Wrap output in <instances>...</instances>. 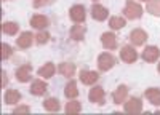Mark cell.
<instances>
[{
    "mask_svg": "<svg viewBox=\"0 0 160 115\" xmlns=\"http://www.w3.org/2000/svg\"><path fill=\"white\" fill-rule=\"evenodd\" d=\"M123 15L127 19H139L142 16V7L138 2H133V0H127V3L123 7Z\"/></svg>",
    "mask_w": 160,
    "mask_h": 115,
    "instance_id": "1",
    "label": "cell"
},
{
    "mask_svg": "<svg viewBox=\"0 0 160 115\" xmlns=\"http://www.w3.org/2000/svg\"><path fill=\"white\" fill-rule=\"evenodd\" d=\"M115 66V58L111 55V53H101L99 56H98V69L101 70V72H108V70H111L112 67Z\"/></svg>",
    "mask_w": 160,
    "mask_h": 115,
    "instance_id": "2",
    "label": "cell"
},
{
    "mask_svg": "<svg viewBox=\"0 0 160 115\" xmlns=\"http://www.w3.org/2000/svg\"><path fill=\"white\" fill-rule=\"evenodd\" d=\"M123 109L127 113H133V115H136V113H141L142 112V101L139 98H130L128 101L123 102Z\"/></svg>",
    "mask_w": 160,
    "mask_h": 115,
    "instance_id": "3",
    "label": "cell"
},
{
    "mask_svg": "<svg viewBox=\"0 0 160 115\" xmlns=\"http://www.w3.org/2000/svg\"><path fill=\"white\" fill-rule=\"evenodd\" d=\"M104 96H106L104 88L96 85V86H93V88L90 89V93H88V101L93 102V104L104 106V104H106V102H104Z\"/></svg>",
    "mask_w": 160,
    "mask_h": 115,
    "instance_id": "4",
    "label": "cell"
},
{
    "mask_svg": "<svg viewBox=\"0 0 160 115\" xmlns=\"http://www.w3.org/2000/svg\"><path fill=\"white\" fill-rule=\"evenodd\" d=\"M91 18L95 19V21H98V22H101V21H106L109 18V10L106 8V7H102L101 3H93L91 5Z\"/></svg>",
    "mask_w": 160,
    "mask_h": 115,
    "instance_id": "5",
    "label": "cell"
},
{
    "mask_svg": "<svg viewBox=\"0 0 160 115\" xmlns=\"http://www.w3.org/2000/svg\"><path fill=\"white\" fill-rule=\"evenodd\" d=\"M120 59H122L123 62H127V64L136 62V59H138V53H136L135 46L125 45V46L120 48Z\"/></svg>",
    "mask_w": 160,
    "mask_h": 115,
    "instance_id": "6",
    "label": "cell"
},
{
    "mask_svg": "<svg viewBox=\"0 0 160 115\" xmlns=\"http://www.w3.org/2000/svg\"><path fill=\"white\" fill-rule=\"evenodd\" d=\"M69 18L75 22V24H80V22H85V18H87V10L83 5H74L71 7L69 10Z\"/></svg>",
    "mask_w": 160,
    "mask_h": 115,
    "instance_id": "7",
    "label": "cell"
},
{
    "mask_svg": "<svg viewBox=\"0 0 160 115\" xmlns=\"http://www.w3.org/2000/svg\"><path fill=\"white\" fill-rule=\"evenodd\" d=\"M34 42H35V35H32V32H29V31L21 32L19 37L16 38V45H18V48H21V50L31 48Z\"/></svg>",
    "mask_w": 160,
    "mask_h": 115,
    "instance_id": "8",
    "label": "cell"
},
{
    "mask_svg": "<svg viewBox=\"0 0 160 115\" xmlns=\"http://www.w3.org/2000/svg\"><path fill=\"white\" fill-rule=\"evenodd\" d=\"M130 42L133 46H142L148 42V32L142 29H133L130 32Z\"/></svg>",
    "mask_w": 160,
    "mask_h": 115,
    "instance_id": "9",
    "label": "cell"
},
{
    "mask_svg": "<svg viewBox=\"0 0 160 115\" xmlns=\"http://www.w3.org/2000/svg\"><path fill=\"white\" fill-rule=\"evenodd\" d=\"M31 72H32V66H31V64H22V66H19V67L16 69V72H15L16 80L21 82V83H28V82H31V80H32Z\"/></svg>",
    "mask_w": 160,
    "mask_h": 115,
    "instance_id": "10",
    "label": "cell"
},
{
    "mask_svg": "<svg viewBox=\"0 0 160 115\" xmlns=\"http://www.w3.org/2000/svg\"><path fill=\"white\" fill-rule=\"evenodd\" d=\"M141 58L146 62H157L158 58H160V48H157L155 45L146 46L144 51H142V55H141Z\"/></svg>",
    "mask_w": 160,
    "mask_h": 115,
    "instance_id": "11",
    "label": "cell"
},
{
    "mask_svg": "<svg viewBox=\"0 0 160 115\" xmlns=\"http://www.w3.org/2000/svg\"><path fill=\"white\" fill-rule=\"evenodd\" d=\"M101 45H102L104 50H109V51L117 50L118 43H117L115 34H112V32H104V34L101 35Z\"/></svg>",
    "mask_w": 160,
    "mask_h": 115,
    "instance_id": "12",
    "label": "cell"
},
{
    "mask_svg": "<svg viewBox=\"0 0 160 115\" xmlns=\"http://www.w3.org/2000/svg\"><path fill=\"white\" fill-rule=\"evenodd\" d=\"M127 98H128V86L127 85L117 86V89L112 93V102L117 104V106H122L123 102L127 101Z\"/></svg>",
    "mask_w": 160,
    "mask_h": 115,
    "instance_id": "13",
    "label": "cell"
},
{
    "mask_svg": "<svg viewBox=\"0 0 160 115\" xmlns=\"http://www.w3.org/2000/svg\"><path fill=\"white\" fill-rule=\"evenodd\" d=\"M99 79V74L96 70H88V69H83L82 72H80V82H82L83 85H95Z\"/></svg>",
    "mask_w": 160,
    "mask_h": 115,
    "instance_id": "14",
    "label": "cell"
},
{
    "mask_svg": "<svg viewBox=\"0 0 160 115\" xmlns=\"http://www.w3.org/2000/svg\"><path fill=\"white\" fill-rule=\"evenodd\" d=\"M31 94H34V96H43L47 91H48V85H47V82H43L42 79H35L34 82H32V85H31Z\"/></svg>",
    "mask_w": 160,
    "mask_h": 115,
    "instance_id": "15",
    "label": "cell"
},
{
    "mask_svg": "<svg viewBox=\"0 0 160 115\" xmlns=\"http://www.w3.org/2000/svg\"><path fill=\"white\" fill-rule=\"evenodd\" d=\"M29 22H31L32 27L37 29V31H45L50 26V19L47 16H43V15H34Z\"/></svg>",
    "mask_w": 160,
    "mask_h": 115,
    "instance_id": "16",
    "label": "cell"
},
{
    "mask_svg": "<svg viewBox=\"0 0 160 115\" xmlns=\"http://www.w3.org/2000/svg\"><path fill=\"white\" fill-rule=\"evenodd\" d=\"M85 34H87V27L82 26V24L72 26L71 31H69V37L72 38V40H75V42H82L85 38Z\"/></svg>",
    "mask_w": 160,
    "mask_h": 115,
    "instance_id": "17",
    "label": "cell"
},
{
    "mask_svg": "<svg viewBox=\"0 0 160 115\" xmlns=\"http://www.w3.org/2000/svg\"><path fill=\"white\" fill-rule=\"evenodd\" d=\"M144 96L148 98V101L151 102L152 106H155V107L160 106V88H155V86L148 88L144 91Z\"/></svg>",
    "mask_w": 160,
    "mask_h": 115,
    "instance_id": "18",
    "label": "cell"
},
{
    "mask_svg": "<svg viewBox=\"0 0 160 115\" xmlns=\"http://www.w3.org/2000/svg\"><path fill=\"white\" fill-rule=\"evenodd\" d=\"M75 70H77V67H75V64H72V62H61L59 66H58V72H59L62 77H66V79H71V77H74Z\"/></svg>",
    "mask_w": 160,
    "mask_h": 115,
    "instance_id": "19",
    "label": "cell"
},
{
    "mask_svg": "<svg viewBox=\"0 0 160 115\" xmlns=\"http://www.w3.org/2000/svg\"><path fill=\"white\" fill-rule=\"evenodd\" d=\"M3 101L8 106H15L21 101V93L18 91V89H7L5 96H3Z\"/></svg>",
    "mask_w": 160,
    "mask_h": 115,
    "instance_id": "20",
    "label": "cell"
},
{
    "mask_svg": "<svg viewBox=\"0 0 160 115\" xmlns=\"http://www.w3.org/2000/svg\"><path fill=\"white\" fill-rule=\"evenodd\" d=\"M55 72H56V66L53 62H47L45 66H42V67L37 70L38 77H42V79H45V80L51 79V77L55 75Z\"/></svg>",
    "mask_w": 160,
    "mask_h": 115,
    "instance_id": "21",
    "label": "cell"
},
{
    "mask_svg": "<svg viewBox=\"0 0 160 115\" xmlns=\"http://www.w3.org/2000/svg\"><path fill=\"white\" fill-rule=\"evenodd\" d=\"M64 96L68 99H75L78 96V89H77V82L75 80H69L68 85L64 86Z\"/></svg>",
    "mask_w": 160,
    "mask_h": 115,
    "instance_id": "22",
    "label": "cell"
},
{
    "mask_svg": "<svg viewBox=\"0 0 160 115\" xmlns=\"http://www.w3.org/2000/svg\"><path fill=\"white\" fill-rule=\"evenodd\" d=\"M43 109L48 112H59L61 110V104H59V99L56 98H48L43 101Z\"/></svg>",
    "mask_w": 160,
    "mask_h": 115,
    "instance_id": "23",
    "label": "cell"
},
{
    "mask_svg": "<svg viewBox=\"0 0 160 115\" xmlns=\"http://www.w3.org/2000/svg\"><path fill=\"white\" fill-rule=\"evenodd\" d=\"M127 26V19L122 18V16H112L109 19V27L112 31H120V29H123Z\"/></svg>",
    "mask_w": 160,
    "mask_h": 115,
    "instance_id": "24",
    "label": "cell"
},
{
    "mask_svg": "<svg viewBox=\"0 0 160 115\" xmlns=\"http://www.w3.org/2000/svg\"><path fill=\"white\" fill-rule=\"evenodd\" d=\"M18 31H19V26L13 21H7V22L2 24V32L7 34V35H16Z\"/></svg>",
    "mask_w": 160,
    "mask_h": 115,
    "instance_id": "25",
    "label": "cell"
},
{
    "mask_svg": "<svg viewBox=\"0 0 160 115\" xmlns=\"http://www.w3.org/2000/svg\"><path fill=\"white\" fill-rule=\"evenodd\" d=\"M64 110H66V113H78V112H82V104H80L78 101H75V99H69V102L66 104V107H64Z\"/></svg>",
    "mask_w": 160,
    "mask_h": 115,
    "instance_id": "26",
    "label": "cell"
},
{
    "mask_svg": "<svg viewBox=\"0 0 160 115\" xmlns=\"http://www.w3.org/2000/svg\"><path fill=\"white\" fill-rule=\"evenodd\" d=\"M148 13H151L152 16L160 18V0H149L148 2Z\"/></svg>",
    "mask_w": 160,
    "mask_h": 115,
    "instance_id": "27",
    "label": "cell"
},
{
    "mask_svg": "<svg viewBox=\"0 0 160 115\" xmlns=\"http://www.w3.org/2000/svg\"><path fill=\"white\" fill-rule=\"evenodd\" d=\"M50 42V34L47 31H38L35 34V43L37 45H45Z\"/></svg>",
    "mask_w": 160,
    "mask_h": 115,
    "instance_id": "28",
    "label": "cell"
},
{
    "mask_svg": "<svg viewBox=\"0 0 160 115\" xmlns=\"http://www.w3.org/2000/svg\"><path fill=\"white\" fill-rule=\"evenodd\" d=\"M11 55H13L11 46H10L8 43H2V59L7 61L8 58H11Z\"/></svg>",
    "mask_w": 160,
    "mask_h": 115,
    "instance_id": "29",
    "label": "cell"
},
{
    "mask_svg": "<svg viewBox=\"0 0 160 115\" xmlns=\"http://www.w3.org/2000/svg\"><path fill=\"white\" fill-rule=\"evenodd\" d=\"M29 112H31L29 106H18L13 109V113H29Z\"/></svg>",
    "mask_w": 160,
    "mask_h": 115,
    "instance_id": "30",
    "label": "cell"
},
{
    "mask_svg": "<svg viewBox=\"0 0 160 115\" xmlns=\"http://www.w3.org/2000/svg\"><path fill=\"white\" fill-rule=\"evenodd\" d=\"M7 83H8V75H7L5 70H2V88H5Z\"/></svg>",
    "mask_w": 160,
    "mask_h": 115,
    "instance_id": "31",
    "label": "cell"
},
{
    "mask_svg": "<svg viewBox=\"0 0 160 115\" xmlns=\"http://www.w3.org/2000/svg\"><path fill=\"white\" fill-rule=\"evenodd\" d=\"M45 3H48V0H34V7H35V8L43 7Z\"/></svg>",
    "mask_w": 160,
    "mask_h": 115,
    "instance_id": "32",
    "label": "cell"
},
{
    "mask_svg": "<svg viewBox=\"0 0 160 115\" xmlns=\"http://www.w3.org/2000/svg\"><path fill=\"white\" fill-rule=\"evenodd\" d=\"M157 70H158V74H160V64H158V66H157Z\"/></svg>",
    "mask_w": 160,
    "mask_h": 115,
    "instance_id": "33",
    "label": "cell"
},
{
    "mask_svg": "<svg viewBox=\"0 0 160 115\" xmlns=\"http://www.w3.org/2000/svg\"><path fill=\"white\" fill-rule=\"evenodd\" d=\"M142 2H149V0H142Z\"/></svg>",
    "mask_w": 160,
    "mask_h": 115,
    "instance_id": "34",
    "label": "cell"
},
{
    "mask_svg": "<svg viewBox=\"0 0 160 115\" xmlns=\"http://www.w3.org/2000/svg\"><path fill=\"white\" fill-rule=\"evenodd\" d=\"M95 2H96V0H95Z\"/></svg>",
    "mask_w": 160,
    "mask_h": 115,
    "instance_id": "35",
    "label": "cell"
}]
</instances>
